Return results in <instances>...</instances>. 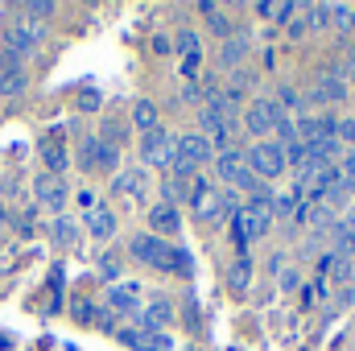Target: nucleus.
<instances>
[{
	"label": "nucleus",
	"instance_id": "1a4fd4ad",
	"mask_svg": "<svg viewBox=\"0 0 355 351\" xmlns=\"http://www.w3.org/2000/svg\"><path fill=\"white\" fill-rule=\"evenodd\" d=\"M83 166H87V170H116V166H120V153H116V145L91 137L87 145H83Z\"/></svg>",
	"mask_w": 355,
	"mask_h": 351
},
{
	"label": "nucleus",
	"instance_id": "2eb2a0df",
	"mask_svg": "<svg viewBox=\"0 0 355 351\" xmlns=\"http://www.w3.org/2000/svg\"><path fill=\"white\" fill-rule=\"evenodd\" d=\"M244 54H248V37H244V33H232V37L219 46V62H223V67H240Z\"/></svg>",
	"mask_w": 355,
	"mask_h": 351
},
{
	"label": "nucleus",
	"instance_id": "9b49d317",
	"mask_svg": "<svg viewBox=\"0 0 355 351\" xmlns=\"http://www.w3.org/2000/svg\"><path fill=\"white\" fill-rule=\"evenodd\" d=\"M149 223H153L157 240H162V236H174L178 228H182V219H178V207H174V203H157V207L149 211Z\"/></svg>",
	"mask_w": 355,
	"mask_h": 351
},
{
	"label": "nucleus",
	"instance_id": "7ed1b4c3",
	"mask_svg": "<svg viewBox=\"0 0 355 351\" xmlns=\"http://www.w3.org/2000/svg\"><path fill=\"white\" fill-rule=\"evenodd\" d=\"M244 166L261 178V182L277 178L285 166H289V162H285V145H281V141H272V137H268V141H257V145L244 153Z\"/></svg>",
	"mask_w": 355,
	"mask_h": 351
},
{
	"label": "nucleus",
	"instance_id": "ddd939ff",
	"mask_svg": "<svg viewBox=\"0 0 355 351\" xmlns=\"http://www.w3.org/2000/svg\"><path fill=\"white\" fill-rule=\"evenodd\" d=\"M120 339H124L132 351H166V339H162L157 331H145V327H137V331H120Z\"/></svg>",
	"mask_w": 355,
	"mask_h": 351
},
{
	"label": "nucleus",
	"instance_id": "f3484780",
	"mask_svg": "<svg viewBox=\"0 0 355 351\" xmlns=\"http://www.w3.org/2000/svg\"><path fill=\"white\" fill-rule=\"evenodd\" d=\"M198 12L207 17V25H211V33H219L223 42H227V37L236 33V29H232V17H227L223 8H215V4H198Z\"/></svg>",
	"mask_w": 355,
	"mask_h": 351
},
{
	"label": "nucleus",
	"instance_id": "f03ea898",
	"mask_svg": "<svg viewBox=\"0 0 355 351\" xmlns=\"http://www.w3.org/2000/svg\"><path fill=\"white\" fill-rule=\"evenodd\" d=\"M128 252L141 264L162 268V273H174L178 268V248L166 244V240H157V236H149V232H145V236H132V240H128Z\"/></svg>",
	"mask_w": 355,
	"mask_h": 351
},
{
	"label": "nucleus",
	"instance_id": "e433bc0d",
	"mask_svg": "<svg viewBox=\"0 0 355 351\" xmlns=\"http://www.w3.org/2000/svg\"><path fill=\"white\" fill-rule=\"evenodd\" d=\"M297 285V273H281V289H293Z\"/></svg>",
	"mask_w": 355,
	"mask_h": 351
},
{
	"label": "nucleus",
	"instance_id": "4be33fe9",
	"mask_svg": "<svg viewBox=\"0 0 355 351\" xmlns=\"http://www.w3.org/2000/svg\"><path fill=\"white\" fill-rule=\"evenodd\" d=\"M116 190H120V194H128V198H141V194H145V174H141V170L120 174V178H116Z\"/></svg>",
	"mask_w": 355,
	"mask_h": 351
},
{
	"label": "nucleus",
	"instance_id": "f704fd0d",
	"mask_svg": "<svg viewBox=\"0 0 355 351\" xmlns=\"http://www.w3.org/2000/svg\"><path fill=\"white\" fill-rule=\"evenodd\" d=\"M79 108L91 112V108H99V91H83V99H79Z\"/></svg>",
	"mask_w": 355,
	"mask_h": 351
},
{
	"label": "nucleus",
	"instance_id": "6ab92c4d",
	"mask_svg": "<svg viewBox=\"0 0 355 351\" xmlns=\"http://www.w3.org/2000/svg\"><path fill=\"white\" fill-rule=\"evenodd\" d=\"M107 302L116 306V310H124V314H137V285L128 281V285H112L107 289Z\"/></svg>",
	"mask_w": 355,
	"mask_h": 351
},
{
	"label": "nucleus",
	"instance_id": "0eeeda50",
	"mask_svg": "<svg viewBox=\"0 0 355 351\" xmlns=\"http://www.w3.org/2000/svg\"><path fill=\"white\" fill-rule=\"evenodd\" d=\"M272 198H268V190L261 194H252L248 203H244V211H240V223H244V232H248V240H261L268 228H272Z\"/></svg>",
	"mask_w": 355,
	"mask_h": 351
},
{
	"label": "nucleus",
	"instance_id": "c9c22d12",
	"mask_svg": "<svg viewBox=\"0 0 355 351\" xmlns=\"http://www.w3.org/2000/svg\"><path fill=\"white\" fill-rule=\"evenodd\" d=\"M285 108H297V91H293V87L281 91V112H285Z\"/></svg>",
	"mask_w": 355,
	"mask_h": 351
},
{
	"label": "nucleus",
	"instance_id": "7c9ffc66",
	"mask_svg": "<svg viewBox=\"0 0 355 351\" xmlns=\"http://www.w3.org/2000/svg\"><path fill=\"white\" fill-rule=\"evenodd\" d=\"M21 12L25 17H54V4L50 0H29V4H21Z\"/></svg>",
	"mask_w": 355,
	"mask_h": 351
},
{
	"label": "nucleus",
	"instance_id": "20e7f679",
	"mask_svg": "<svg viewBox=\"0 0 355 351\" xmlns=\"http://www.w3.org/2000/svg\"><path fill=\"white\" fill-rule=\"evenodd\" d=\"M215 166H219V178H223L232 190H244V194H261V190H265V186H261V178L244 166V153H236V149L219 153V157H215Z\"/></svg>",
	"mask_w": 355,
	"mask_h": 351
},
{
	"label": "nucleus",
	"instance_id": "bb28decb",
	"mask_svg": "<svg viewBox=\"0 0 355 351\" xmlns=\"http://www.w3.org/2000/svg\"><path fill=\"white\" fill-rule=\"evenodd\" d=\"M331 25L347 33V29L355 25V4H331Z\"/></svg>",
	"mask_w": 355,
	"mask_h": 351
},
{
	"label": "nucleus",
	"instance_id": "5701e85b",
	"mask_svg": "<svg viewBox=\"0 0 355 351\" xmlns=\"http://www.w3.org/2000/svg\"><path fill=\"white\" fill-rule=\"evenodd\" d=\"M289 12H293V4H285V0H265V4H257V17H265V21H289Z\"/></svg>",
	"mask_w": 355,
	"mask_h": 351
},
{
	"label": "nucleus",
	"instance_id": "a211bd4d",
	"mask_svg": "<svg viewBox=\"0 0 355 351\" xmlns=\"http://www.w3.org/2000/svg\"><path fill=\"white\" fill-rule=\"evenodd\" d=\"M248 281H252V261H248V257H236V261L227 264V285H232L236 293H244Z\"/></svg>",
	"mask_w": 355,
	"mask_h": 351
},
{
	"label": "nucleus",
	"instance_id": "4468645a",
	"mask_svg": "<svg viewBox=\"0 0 355 351\" xmlns=\"http://www.w3.org/2000/svg\"><path fill=\"white\" fill-rule=\"evenodd\" d=\"M87 232L95 240H112V232H116V215L107 211V207H95L87 215Z\"/></svg>",
	"mask_w": 355,
	"mask_h": 351
},
{
	"label": "nucleus",
	"instance_id": "c85d7f7f",
	"mask_svg": "<svg viewBox=\"0 0 355 351\" xmlns=\"http://www.w3.org/2000/svg\"><path fill=\"white\" fill-rule=\"evenodd\" d=\"M335 281H339L343 289H352V285H355V257H343V261H339V268H335Z\"/></svg>",
	"mask_w": 355,
	"mask_h": 351
},
{
	"label": "nucleus",
	"instance_id": "a878e982",
	"mask_svg": "<svg viewBox=\"0 0 355 351\" xmlns=\"http://www.w3.org/2000/svg\"><path fill=\"white\" fill-rule=\"evenodd\" d=\"M42 157H46V166H50V174L62 178V170H67V149L58 145V141H50L46 149H42Z\"/></svg>",
	"mask_w": 355,
	"mask_h": 351
},
{
	"label": "nucleus",
	"instance_id": "c756f323",
	"mask_svg": "<svg viewBox=\"0 0 355 351\" xmlns=\"http://www.w3.org/2000/svg\"><path fill=\"white\" fill-rule=\"evenodd\" d=\"M331 25V4H310V29H327Z\"/></svg>",
	"mask_w": 355,
	"mask_h": 351
},
{
	"label": "nucleus",
	"instance_id": "473e14b6",
	"mask_svg": "<svg viewBox=\"0 0 355 351\" xmlns=\"http://www.w3.org/2000/svg\"><path fill=\"white\" fill-rule=\"evenodd\" d=\"M178 277H194V257L186 252V248H178V268H174Z\"/></svg>",
	"mask_w": 355,
	"mask_h": 351
},
{
	"label": "nucleus",
	"instance_id": "f8f14e48",
	"mask_svg": "<svg viewBox=\"0 0 355 351\" xmlns=\"http://www.w3.org/2000/svg\"><path fill=\"white\" fill-rule=\"evenodd\" d=\"M343 95H347V83H343V75H339V71L322 75V79H318V87H314V99H318V103H339Z\"/></svg>",
	"mask_w": 355,
	"mask_h": 351
},
{
	"label": "nucleus",
	"instance_id": "cd10ccee",
	"mask_svg": "<svg viewBox=\"0 0 355 351\" xmlns=\"http://www.w3.org/2000/svg\"><path fill=\"white\" fill-rule=\"evenodd\" d=\"M339 182H343V190H355V149L343 153V162H339Z\"/></svg>",
	"mask_w": 355,
	"mask_h": 351
},
{
	"label": "nucleus",
	"instance_id": "423d86ee",
	"mask_svg": "<svg viewBox=\"0 0 355 351\" xmlns=\"http://www.w3.org/2000/svg\"><path fill=\"white\" fill-rule=\"evenodd\" d=\"M285 112H281V103L277 99H252L248 108H244V128L257 137V141H268V132H277V120H281Z\"/></svg>",
	"mask_w": 355,
	"mask_h": 351
},
{
	"label": "nucleus",
	"instance_id": "2f4dec72",
	"mask_svg": "<svg viewBox=\"0 0 355 351\" xmlns=\"http://www.w3.org/2000/svg\"><path fill=\"white\" fill-rule=\"evenodd\" d=\"M335 137H339V145H355V116H347V120H339Z\"/></svg>",
	"mask_w": 355,
	"mask_h": 351
},
{
	"label": "nucleus",
	"instance_id": "aec40b11",
	"mask_svg": "<svg viewBox=\"0 0 355 351\" xmlns=\"http://www.w3.org/2000/svg\"><path fill=\"white\" fill-rule=\"evenodd\" d=\"M170 318H174L170 302H149V306H145V314H141V327H145V331H157V327H166Z\"/></svg>",
	"mask_w": 355,
	"mask_h": 351
},
{
	"label": "nucleus",
	"instance_id": "f257e3e1",
	"mask_svg": "<svg viewBox=\"0 0 355 351\" xmlns=\"http://www.w3.org/2000/svg\"><path fill=\"white\" fill-rule=\"evenodd\" d=\"M211 157H215L211 141H207L202 132H186V137H178L170 170H174V178L190 182V178H198V166H202V162H211Z\"/></svg>",
	"mask_w": 355,
	"mask_h": 351
},
{
	"label": "nucleus",
	"instance_id": "6e6552de",
	"mask_svg": "<svg viewBox=\"0 0 355 351\" xmlns=\"http://www.w3.org/2000/svg\"><path fill=\"white\" fill-rule=\"evenodd\" d=\"M174 145H178L174 132L153 128L149 137H141V157H145L149 166H170V162H174Z\"/></svg>",
	"mask_w": 355,
	"mask_h": 351
},
{
	"label": "nucleus",
	"instance_id": "72a5a7b5",
	"mask_svg": "<svg viewBox=\"0 0 355 351\" xmlns=\"http://www.w3.org/2000/svg\"><path fill=\"white\" fill-rule=\"evenodd\" d=\"M339 75H343V83H347V87H355V50H347V58H343V71H339Z\"/></svg>",
	"mask_w": 355,
	"mask_h": 351
},
{
	"label": "nucleus",
	"instance_id": "b1692460",
	"mask_svg": "<svg viewBox=\"0 0 355 351\" xmlns=\"http://www.w3.org/2000/svg\"><path fill=\"white\" fill-rule=\"evenodd\" d=\"M306 29H310V4H293V12H289V37H306Z\"/></svg>",
	"mask_w": 355,
	"mask_h": 351
},
{
	"label": "nucleus",
	"instance_id": "9d476101",
	"mask_svg": "<svg viewBox=\"0 0 355 351\" xmlns=\"http://www.w3.org/2000/svg\"><path fill=\"white\" fill-rule=\"evenodd\" d=\"M37 198H42L46 207L62 211V203H67V182H62L58 174H42L37 178Z\"/></svg>",
	"mask_w": 355,
	"mask_h": 351
},
{
	"label": "nucleus",
	"instance_id": "39448f33",
	"mask_svg": "<svg viewBox=\"0 0 355 351\" xmlns=\"http://www.w3.org/2000/svg\"><path fill=\"white\" fill-rule=\"evenodd\" d=\"M42 37H46V29H42V21H12L8 25V58H17V62H25V58H33L37 54V46H42Z\"/></svg>",
	"mask_w": 355,
	"mask_h": 351
},
{
	"label": "nucleus",
	"instance_id": "4c0bfd02",
	"mask_svg": "<svg viewBox=\"0 0 355 351\" xmlns=\"http://www.w3.org/2000/svg\"><path fill=\"white\" fill-rule=\"evenodd\" d=\"M343 228H347V232H352V236H355V203H352V207H347V219H343Z\"/></svg>",
	"mask_w": 355,
	"mask_h": 351
},
{
	"label": "nucleus",
	"instance_id": "393cba45",
	"mask_svg": "<svg viewBox=\"0 0 355 351\" xmlns=\"http://www.w3.org/2000/svg\"><path fill=\"white\" fill-rule=\"evenodd\" d=\"M219 211H223V194H211V190H207V194L194 203V215H198V219H215Z\"/></svg>",
	"mask_w": 355,
	"mask_h": 351
},
{
	"label": "nucleus",
	"instance_id": "dca6fc26",
	"mask_svg": "<svg viewBox=\"0 0 355 351\" xmlns=\"http://www.w3.org/2000/svg\"><path fill=\"white\" fill-rule=\"evenodd\" d=\"M132 124L141 128V137H149L153 128H162V124H157V108H153V99H137V103H132Z\"/></svg>",
	"mask_w": 355,
	"mask_h": 351
},
{
	"label": "nucleus",
	"instance_id": "412c9836",
	"mask_svg": "<svg viewBox=\"0 0 355 351\" xmlns=\"http://www.w3.org/2000/svg\"><path fill=\"white\" fill-rule=\"evenodd\" d=\"M297 219H302V223H322V219H331L327 198H306V203L297 207Z\"/></svg>",
	"mask_w": 355,
	"mask_h": 351
}]
</instances>
